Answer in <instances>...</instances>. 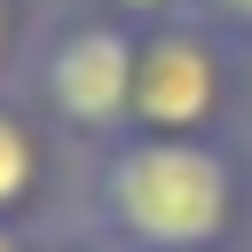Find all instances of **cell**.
<instances>
[{"instance_id":"obj_1","label":"cell","mask_w":252,"mask_h":252,"mask_svg":"<svg viewBox=\"0 0 252 252\" xmlns=\"http://www.w3.org/2000/svg\"><path fill=\"white\" fill-rule=\"evenodd\" d=\"M71 213L118 252H236L252 228V158L236 142L118 134L79 158Z\"/></svg>"},{"instance_id":"obj_2","label":"cell","mask_w":252,"mask_h":252,"mask_svg":"<svg viewBox=\"0 0 252 252\" xmlns=\"http://www.w3.org/2000/svg\"><path fill=\"white\" fill-rule=\"evenodd\" d=\"M134 24L71 0L47 24H32L24 63H16V94L87 158L118 134H134Z\"/></svg>"},{"instance_id":"obj_3","label":"cell","mask_w":252,"mask_h":252,"mask_svg":"<svg viewBox=\"0 0 252 252\" xmlns=\"http://www.w3.org/2000/svg\"><path fill=\"white\" fill-rule=\"evenodd\" d=\"M244 118V55L197 24H150L134 39V134H181V142H236Z\"/></svg>"},{"instance_id":"obj_4","label":"cell","mask_w":252,"mask_h":252,"mask_svg":"<svg viewBox=\"0 0 252 252\" xmlns=\"http://www.w3.org/2000/svg\"><path fill=\"white\" fill-rule=\"evenodd\" d=\"M63 134L16 94L0 87V228H47L63 220L55 197H63Z\"/></svg>"},{"instance_id":"obj_5","label":"cell","mask_w":252,"mask_h":252,"mask_svg":"<svg viewBox=\"0 0 252 252\" xmlns=\"http://www.w3.org/2000/svg\"><path fill=\"white\" fill-rule=\"evenodd\" d=\"M24 252H118L102 228H87L79 213H63V220H47V228H32L24 236Z\"/></svg>"},{"instance_id":"obj_6","label":"cell","mask_w":252,"mask_h":252,"mask_svg":"<svg viewBox=\"0 0 252 252\" xmlns=\"http://www.w3.org/2000/svg\"><path fill=\"white\" fill-rule=\"evenodd\" d=\"M189 16H197V24H213V32H220V39L252 63V0H197Z\"/></svg>"},{"instance_id":"obj_7","label":"cell","mask_w":252,"mask_h":252,"mask_svg":"<svg viewBox=\"0 0 252 252\" xmlns=\"http://www.w3.org/2000/svg\"><path fill=\"white\" fill-rule=\"evenodd\" d=\"M87 8H102V16H118V24L150 32V24H173V16H189L197 0H87Z\"/></svg>"},{"instance_id":"obj_8","label":"cell","mask_w":252,"mask_h":252,"mask_svg":"<svg viewBox=\"0 0 252 252\" xmlns=\"http://www.w3.org/2000/svg\"><path fill=\"white\" fill-rule=\"evenodd\" d=\"M24 0H0V87L16 79V63H24Z\"/></svg>"},{"instance_id":"obj_9","label":"cell","mask_w":252,"mask_h":252,"mask_svg":"<svg viewBox=\"0 0 252 252\" xmlns=\"http://www.w3.org/2000/svg\"><path fill=\"white\" fill-rule=\"evenodd\" d=\"M24 236H32V228H0V252H24Z\"/></svg>"},{"instance_id":"obj_10","label":"cell","mask_w":252,"mask_h":252,"mask_svg":"<svg viewBox=\"0 0 252 252\" xmlns=\"http://www.w3.org/2000/svg\"><path fill=\"white\" fill-rule=\"evenodd\" d=\"M244 158H252V118H244Z\"/></svg>"}]
</instances>
